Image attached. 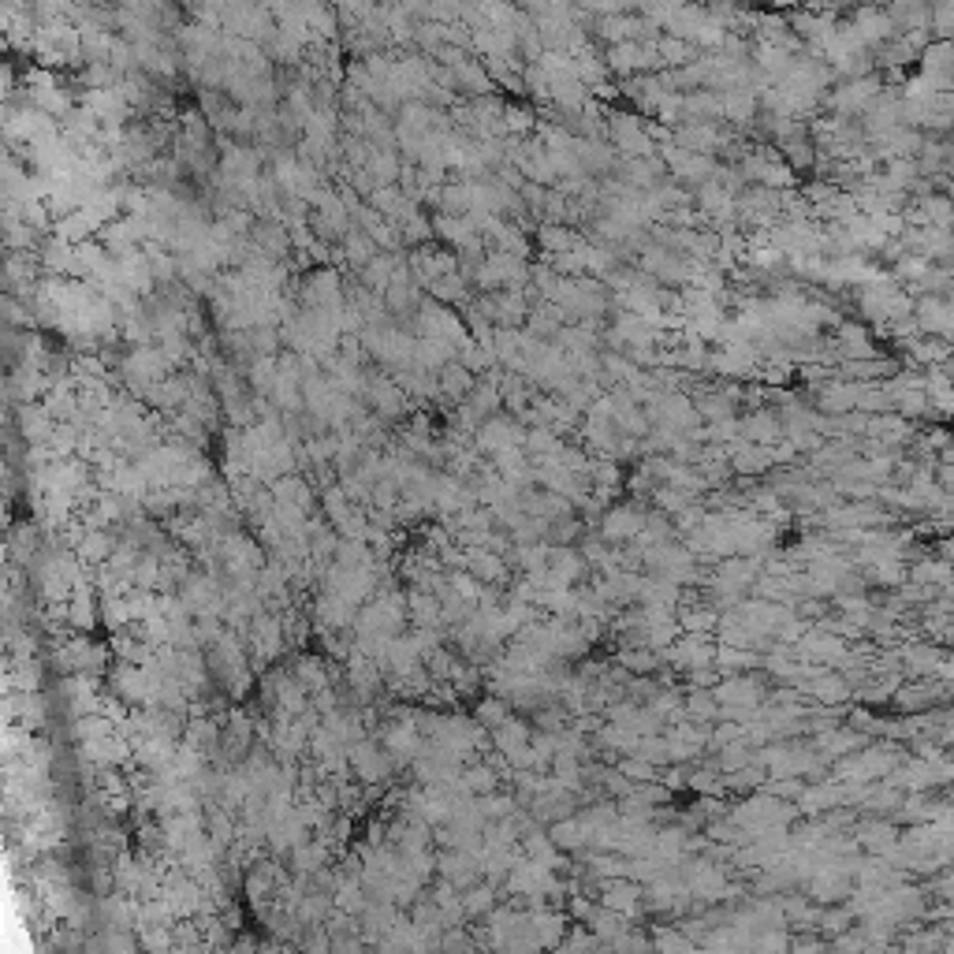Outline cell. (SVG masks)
Listing matches in <instances>:
<instances>
[{
  "label": "cell",
  "mask_w": 954,
  "mask_h": 954,
  "mask_svg": "<svg viewBox=\"0 0 954 954\" xmlns=\"http://www.w3.org/2000/svg\"><path fill=\"white\" fill-rule=\"evenodd\" d=\"M858 306H861V314L869 317V321H876V325H895V321H902V317H914L917 302L910 299L895 280L873 276L869 284L861 287Z\"/></svg>",
  "instance_id": "6da1fadb"
},
{
  "label": "cell",
  "mask_w": 954,
  "mask_h": 954,
  "mask_svg": "<svg viewBox=\"0 0 954 954\" xmlns=\"http://www.w3.org/2000/svg\"><path fill=\"white\" fill-rule=\"evenodd\" d=\"M917 86L925 90H940V94H954V38H932L925 45V53L917 60Z\"/></svg>",
  "instance_id": "7a4b0ae2"
},
{
  "label": "cell",
  "mask_w": 954,
  "mask_h": 954,
  "mask_svg": "<svg viewBox=\"0 0 954 954\" xmlns=\"http://www.w3.org/2000/svg\"><path fill=\"white\" fill-rule=\"evenodd\" d=\"M887 90L884 75H876V71H869V75H858V79H843L839 86H835L832 94H828V105L835 109V116H850V120H858L861 112L873 105L876 97Z\"/></svg>",
  "instance_id": "3957f363"
},
{
  "label": "cell",
  "mask_w": 954,
  "mask_h": 954,
  "mask_svg": "<svg viewBox=\"0 0 954 954\" xmlns=\"http://www.w3.org/2000/svg\"><path fill=\"white\" fill-rule=\"evenodd\" d=\"M843 23L854 30L861 45H869V49H880V45H887L895 34H902L895 15L887 12L884 4H854L850 19H843Z\"/></svg>",
  "instance_id": "277c9868"
},
{
  "label": "cell",
  "mask_w": 954,
  "mask_h": 954,
  "mask_svg": "<svg viewBox=\"0 0 954 954\" xmlns=\"http://www.w3.org/2000/svg\"><path fill=\"white\" fill-rule=\"evenodd\" d=\"M608 138H612V146L623 157H653V135H649V127L638 120V116H630V112H615L612 120H608Z\"/></svg>",
  "instance_id": "5b68a950"
},
{
  "label": "cell",
  "mask_w": 954,
  "mask_h": 954,
  "mask_svg": "<svg viewBox=\"0 0 954 954\" xmlns=\"http://www.w3.org/2000/svg\"><path fill=\"white\" fill-rule=\"evenodd\" d=\"M858 396H861V384H832V388H820V407L843 414V410L858 407Z\"/></svg>",
  "instance_id": "8992f818"
},
{
  "label": "cell",
  "mask_w": 954,
  "mask_h": 954,
  "mask_svg": "<svg viewBox=\"0 0 954 954\" xmlns=\"http://www.w3.org/2000/svg\"><path fill=\"white\" fill-rule=\"evenodd\" d=\"M604 530H608V537H630V533L641 530V518L634 515V511H627V507H619V511L604 522Z\"/></svg>",
  "instance_id": "52a82bcc"
},
{
  "label": "cell",
  "mask_w": 954,
  "mask_h": 954,
  "mask_svg": "<svg viewBox=\"0 0 954 954\" xmlns=\"http://www.w3.org/2000/svg\"><path fill=\"white\" fill-rule=\"evenodd\" d=\"M742 433H746L750 440H776V433H779L776 414H753L750 422L742 425Z\"/></svg>",
  "instance_id": "ba28073f"
},
{
  "label": "cell",
  "mask_w": 954,
  "mask_h": 954,
  "mask_svg": "<svg viewBox=\"0 0 954 954\" xmlns=\"http://www.w3.org/2000/svg\"><path fill=\"white\" fill-rule=\"evenodd\" d=\"M861 843L880 846V850H884V846L895 843V832H891L887 824H873V828H865V832H861Z\"/></svg>",
  "instance_id": "9c48e42d"
},
{
  "label": "cell",
  "mask_w": 954,
  "mask_h": 954,
  "mask_svg": "<svg viewBox=\"0 0 954 954\" xmlns=\"http://www.w3.org/2000/svg\"><path fill=\"white\" fill-rule=\"evenodd\" d=\"M947 194H951V202H954V183H951V187H947Z\"/></svg>",
  "instance_id": "30bf717a"
}]
</instances>
